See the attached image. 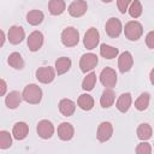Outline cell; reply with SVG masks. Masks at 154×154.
Listing matches in <instances>:
<instances>
[{
  "mask_svg": "<svg viewBox=\"0 0 154 154\" xmlns=\"http://www.w3.org/2000/svg\"><path fill=\"white\" fill-rule=\"evenodd\" d=\"M136 134H137V137L141 141H147V140H149L152 137L153 130H152V126L148 123H142V124L138 125Z\"/></svg>",
  "mask_w": 154,
  "mask_h": 154,
  "instance_id": "25",
  "label": "cell"
},
{
  "mask_svg": "<svg viewBox=\"0 0 154 154\" xmlns=\"http://www.w3.org/2000/svg\"><path fill=\"white\" fill-rule=\"evenodd\" d=\"M136 153L137 154H150L152 153V147H150L149 143H147V142L143 141V142H141V143L137 144Z\"/></svg>",
  "mask_w": 154,
  "mask_h": 154,
  "instance_id": "32",
  "label": "cell"
},
{
  "mask_svg": "<svg viewBox=\"0 0 154 154\" xmlns=\"http://www.w3.org/2000/svg\"><path fill=\"white\" fill-rule=\"evenodd\" d=\"M12 146V137L8 131L1 130L0 131V149H7Z\"/></svg>",
  "mask_w": 154,
  "mask_h": 154,
  "instance_id": "31",
  "label": "cell"
},
{
  "mask_svg": "<svg viewBox=\"0 0 154 154\" xmlns=\"http://www.w3.org/2000/svg\"><path fill=\"white\" fill-rule=\"evenodd\" d=\"M128 11H129V14L132 18H138L142 14V11H143V7H142L141 1L140 0H132V2L130 4Z\"/></svg>",
  "mask_w": 154,
  "mask_h": 154,
  "instance_id": "30",
  "label": "cell"
},
{
  "mask_svg": "<svg viewBox=\"0 0 154 154\" xmlns=\"http://www.w3.org/2000/svg\"><path fill=\"white\" fill-rule=\"evenodd\" d=\"M146 43L148 46V48L150 49H154V30L149 31L146 36Z\"/></svg>",
  "mask_w": 154,
  "mask_h": 154,
  "instance_id": "34",
  "label": "cell"
},
{
  "mask_svg": "<svg viewBox=\"0 0 154 154\" xmlns=\"http://www.w3.org/2000/svg\"><path fill=\"white\" fill-rule=\"evenodd\" d=\"M118 53H119V51H118V48H116V47L108 46V45H106V43H102V45L100 46V54H101L105 59H113V58H116V57L118 55Z\"/></svg>",
  "mask_w": 154,
  "mask_h": 154,
  "instance_id": "27",
  "label": "cell"
},
{
  "mask_svg": "<svg viewBox=\"0 0 154 154\" xmlns=\"http://www.w3.org/2000/svg\"><path fill=\"white\" fill-rule=\"evenodd\" d=\"M36 78L38 82H41L43 84H48V83L53 82V79L55 78V71L51 66L38 67L36 70Z\"/></svg>",
  "mask_w": 154,
  "mask_h": 154,
  "instance_id": "8",
  "label": "cell"
},
{
  "mask_svg": "<svg viewBox=\"0 0 154 154\" xmlns=\"http://www.w3.org/2000/svg\"><path fill=\"white\" fill-rule=\"evenodd\" d=\"M0 83H1V91H0V94L1 95H5V91H6V82H5V79H1Z\"/></svg>",
  "mask_w": 154,
  "mask_h": 154,
  "instance_id": "35",
  "label": "cell"
},
{
  "mask_svg": "<svg viewBox=\"0 0 154 154\" xmlns=\"http://www.w3.org/2000/svg\"><path fill=\"white\" fill-rule=\"evenodd\" d=\"M1 37H2V40H1L0 46H4V41H5V32H4V31H1Z\"/></svg>",
  "mask_w": 154,
  "mask_h": 154,
  "instance_id": "37",
  "label": "cell"
},
{
  "mask_svg": "<svg viewBox=\"0 0 154 154\" xmlns=\"http://www.w3.org/2000/svg\"><path fill=\"white\" fill-rule=\"evenodd\" d=\"M134 64V59L130 52H123L118 58V69L122 73H125L131 70Z\"/></svg>",
  "mask_w": 154,
  "mask_h": 154,
  "instance_id": "14",
  "label": "cell"
},
{
  "mask_svg": "<svg viewBox=\"0 0 154 154\" xmlns=\"http://www.w3.org/2000/svg\"><path fill=\"white\" fill-rule=\"evenodd\" d=\"M116 100V94L114 91L112 90V88H107L102 91L101 94V97H100V105L103 107V108H108L113 105Z\"/></svg>",
  "mask_w": 154,
  "mask_h": 154,
  "instance_id": "20",
  "label": "cell"
},
{
  "mask_svg": "<svg viewBox=\"0 0 154 154\" xmlns=\"http://www.w3.org/2000/svg\"><path fill=\"white\" fill-rule=\"evenodd\" d=\"M66 8L64 0H49L48 2V10L52 16H59L61 14Z\"/></svg>",
  "mask_w": 154,
  "mask_h": 154,
  "instance_id": "21",
  "label": "cell"
},
{
  "mask_svg": "<svg viewBox=\"0 0 154 154\" xmlns=\"http://www.w3.org/2000/svg\"><path fill=\"white\" fill-rule=\"evenodd\" d=\"M23 100L30 105H37L41 102V99H42V90L38 85L31 83V84H28L24 89H23Z\"/></svg>",
  "mask_w": 154,
  "mask_h": 154,
  "instance_id": "1",
  "label": "cell"
},
{
  "mask_svg": "<svg viewBox=\"0 0 154 154\" xmlns=\"http://www.w3.org/2000/svg\"><path fill=\"white\" fill-rule=\"evenodd\" d=\"M149 78H150V83L154 85V67L152 69V71H150V73H149Z\"/></svg>",
  "mask_w": 154,
  "mask_h": 154,
  "instance_id": "36",
  "label": "cell"
},
{
  "mask_svg": "<svg viewBox=\"0 0 154 154\" xmlns=\"http://www.w3.org/2000/svg\"><path fill=\"white\" fill-rule=\"evenodd\" d=\"M7 63L11 67L16 69V70H23L24 69V60L22 58V55L17 52H13L8 55V59H7Z\"/></svg>",
  "mask_w": 154,
  "mask_h": 154,
  "instance_id": "24",
  "label": "cell"
},
{
  "mask_svg": "<svg viewBox=\"0 0 154 154\" xmlns=\"http://www.w3.org/2000/svg\"><path fill=\"white\" fill-rule=\"evenodd\" d=\"M22 100H23V95L19 91L13 90V91H10L7 94V96L5 99V103L10 109H16L20 105Z\"/></svg>",
  "mask_w": 154,
  "mask_h": 154,
  "instance_id": "16",
  "label": "cell"
},
{
  "mask_svg": "<svg viewBox=\"0 0 154 154\" xmlns=\"http://www.w3.org/2000/svg\"><path fill=\"white\" fill-rule=\"evenodd\" d=\"M100 82L106 88H113L117 84V73L112 67H105L100 73Z\"/></svg>",
  "mask_w": 154,
  "mask_h": 154,
  "instance_id": "6",
  "label": "cell"
},
{
  "mask_svg": "<svg viewBox=\"0 0 154 154\" xmlns=\"http://www.w3.org/2000/svg\"><path fill=\"white\" fill-rule=\"evenodd\" d=\"M131 101H132L131 94L130 93H123L118 97V100H117V108H118V111L122 112V113L128 112L130 106H131Z\"/></svg>",
  "mask_w": 154,
  "mask_h": 154,
  "instance_id": "19",
  "label": "cell"
},
{
  "mask_svg": "<svg viewBox=\"0 0 154 154\" xmlns=\"http://www.w3.org/2000/svg\"><path fill=\"white\" fill-rule=\"evenodd\" d=\"M131 2H132V0H117V6H118L119 12L120 13H125Z\"/></svg>",
  "mask_w": 154,
  "mask_h": 154,
  "instance_id": "33",
  "label": "cell"
},
{
  "mask_svg": "<svg viewBox=\"0 0 154 154\" xmlns=\"http://www.w3.org/2000/svg\"><path fill=\"white\" fill-rule=\"evenodd\" d=\"M88 10V4L87 1L84 0H75L70 4L67 11L70 13L71 17H75V18H78V17H82Z\"/></svg>",
  "mask_w": 154,
  "mask_h": 154,
  "instance_id": "9",
  "label": "cell"
},
{
  "mask_svg": "<svg viewBox=\"0 0 154 154\" xmlns=\"http://www.w3.org/2000/svg\"><path fill=\"white\" fill-rule=\"evenodd\" d=\"M71 67V59L67 57H61L58 58L55 61V72L58 75H64L65 72H67Z\"/></svg>",
  "mask_w": 154,
  "mask_h": 154,
  "instance_id": "22",
  "label": "cell"
},
{
  "mask_svg": "<svg viewBox=\"0 0 154 154\" xmlns=\"http://www.w3.org/2000/svg\"><path fill=\"white\" fill-rule=\"evenodd\" d=\"M113 135V125L109 122H102L97 126V132L96 137L100 142H106L108 141Z\"/></svg>",
  "mask_w": 154,
  "mask_h": 154,
  "instance_id": "10",
  "label": "cell"
},
{
  "mask_svg": "<svg viewBox=\"0 0 154 154\" xmlns=\"http://www.w3.org/2000/svg\"><path fill=\"white\" fill-rule=\"evenodd\" d=\"M25 37V32H24V29L22 26H18V25H13L8 29V32H7V38L10 41V43L12 45H18L20 43Z\"/></svg>",
  "mask_w": 154,
  "mask_h": 154,
  "instance_id": "12",
  "label": "cell"
},
{
  "mask_svg": "<svg viewBox=\"0 0 154 154\" xmlns=\"http://www.w3.org/2000/svg\"><path fill=\"white\" fill-rule=\"evenodd\" d=\"M43 13L40 10H31L26 14V20L30 25H38L43 20Z\"/></svg>",
  "mask_w": 154,
  "mask_h": 154,
  "instance_id": "26",
  "label": "cell"
},
{
  "mask_svg": "<svg viewBox=\"0 0 154 154\" xmlns=\"http://www.w3.org/2000/svg\"><path fill=\"white\" fill-rule=\"evenodd\" d=\"M99 63V59L96 57V54L94 53H85L79 59V67H81V71L83 73H87L88 71H91L96 67Z\"/></svg>",
  "mask_w": 154,
  "mask_h": 154,
  "instance_id": "4",
  "label": "cell"
},
{
  "mask_svg": "<svg viewBox=\"0 0 154 154\" xmlns=\"http://www.w3.org/2000/svg\"><path fill=\"white\" fill-rule=\"evenodd\" d=\"M29 134V126L26 123L24 122H18L13 125V129H12V135L16 140L20 141V140H24Z\"/></svg>",
  "mask_w": 154,
  "mask_h": 154,
  "instance_id": "17",
  "label": "cell"
},
{
  "mask_svg": "<svg viewBox=\"0 0 154 154\" xmlns=\"http://www.w3.org/2000/svg\"><path fill=\"white\" fill-rule=\"evenodd\" d=\"M79 41V32L73 26H67L61 32V43L65 47H75Z\"/></svg>",
  "mask_w": 154,
  "mask_h": 154,
  "instance_id": "3",
  "label": "cell"
},
{
  "mask_svg": "<svg viewBox=\"0 0 154 154\" xmlns=\"http://www.w3.org/2000/svg\"><path fill=\"white\" fill-rule=\"evenodd\" d=\"M105 30H106V34L112 37V38H116L120 35L122 30H123V25H122V22L118 19V18H109L107 22H106V26H105Z\"/></svg>",
  "mask_w": 154,
  "mask_h": 154,
  "instance_id": "7",
  "label": "cell"
},
{
  "mask_svg": "<svg viewBox=\"0 0 154 154\" xmlns=\"http://www.w3.org/2000/svg\"><path fill=\"white\" fill-rule=\"evenodd\" d=\"M99 40H100V35H99L97 29L96 28H89L87 30V32L84 34L83 45L87 49H94L99 45Z\"/></svg>",
  "mask_w": 154,
  "mask_h": 154,
  "instance_id": "5",
  "label": "cell"
},
{
  "mask_svg": "<svg viewBox=\"0 0 154 154\" xmlns=\"http://www.w3.org/2000/svg\"><path fill=\"white\" fill-rule=\"evenodd\" d=\"M95 83H96V75H95V72L91 71L90 73H88L84 77V79L82 82V89L85 91H90L94 89Z\"/></svg>",
  "mask_w": 154,
  "mask_h": 154,
  "instance_id": "29",
  "label": "cell"
},
{
  "mask_svg": "<svg viewBox=\"0 0 154 154\" xmlns=\"http://www.w3.org/2000/svg\"><path fill=\"white\" fill-rule=\"evenodd\" d=\"M102 2H106V4H109V2H112L113 0H101Z\"/></svg>",
  "mask_w": 154,
  "mask_h": 154,
  "instance_id": "38",
  "label": "cell"
},
{
  "mask_svg": "<svg viewBox=\"0 0 154 154\" xmlns=\"http://www.w3.org/2000/svg\"><path fill=\"white\" fill-rule=\"evenodd\" d=\"M124 34H125V36H126L128 40H130V41H137V40L141 38V36L143 34V26L137 20H130V22H128L125 24Z\"/></svg>",
  "mask_w": 154,
  "mask_h": 154,
  "instance_id": "2",
  "label": "cell"
},
{
  "mask_svg": "<svg viewBox=\"0 0 154 154\" xmlns=\"http://www.w3.org/2000/svg\"><path fill=\"white\" fill-rule=\"evenodd\" d=\"M37 134L43 140H48L53 136L54 134V126L52 124V122L47 120V119H43V120H40L38 124H37Z\"/></svg>",
  "mask_w": 154,
  "mask_h": 154,
  "instance_id": "11",
  "label": "cell"
},
{
  "mask_svg": "<svg viewBox=\"0 0 154 154\" xmlns=\"http://www.w3.org/2000/svg\"><path fill=\"white\" fill-rule=\"evenodd\" d=\"M149 100H150V95L149 93H142L138 99L135 101V108L137 111H144L148 108L149 106Z\"/></svg>",
  "mask_w": 154,
  "mask_h": 154,
  "instance_id": "28",
  "label": "cell"
},
{
  "mask_svg": "<svg viewBox=\"0 0 154 154\" xmlns=\"http://www.w3.org/2000/svg\"><path fill=\"white\" fill-rule=\"evenodd\" d=\"M59 111H60V113L63 116L70 117L76 111V103L70 99H63L59 102Z\"/></svg>",
  "mask_w": 154,
  "mask_h": 154,
  "instance_id": "18",
  "label": "cell"
},
{
  "mask_svg": "<svg viewBox=\"0 0 154 154\" xmlns=\"http://www.w3.org/2000/svg\"><path fill=\"white\" fill-rule=\"evenodd\" d=\"M77 105L83 111H90L94 107V99L89 94H82L77 100Z\"/></svg>",
  "mask_w": 154,
  "mask_h": 154,
  "instance_id": "23",
  "label": "cell"
},
{
  "mask_svg": "<svg viewBox=\"0 0 154 154\" xmlns=\"http://www.w3.org/2000/svg\"><path fill=\"white\" fill-rule=\"evenodd\" d=\"M73 134H75V129L71 123L64 122L58 126V136L61 141H70L73 137Z\"/></svg>",
  "mask_w": 154,
  "mask_h": 154,
  "instance_id": "15",
  "label": "cell"
},
{
  "mask_svg": "<svg viewBox=\"0 0 154 154\" xmlns=\"http://www.w3.org/2000/svg\"><path fill=\"white\" fill-rule=\"evenodd\" d=\"M43 45V35L41 31H32L28 37V47L31 52H37Z\"/></svg>",
  "mask_w": 154,
  "mask_h": 154,
  "instance_id": "13",
  "label": "cell"
}]
</instances>
